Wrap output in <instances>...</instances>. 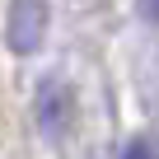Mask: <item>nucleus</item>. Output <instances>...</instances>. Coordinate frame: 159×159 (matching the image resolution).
<instances>
[{
	"mask_svg": "<svg viewBox=\"0 0 159 159\" xmlns=\"http://www.w3.org/2000/svg\"><path fill=\"white\" fill-rule=\"evenodd\" d=\"M122 159H154V150H150V145H145V140H131V145H126V154H122Z\"/></svg>",
	"mask_w": 159,
	"mask_h": 159,
	"instance_id": "20e7f679",
	"label": "nucleus"
},
{
	"mask_svg": "<svg viewBox=\"0 0 159 159\" xmlns=\"http://www.w3.org/2000/svg\"><path fill=\"white\" fill-rule=\"evenodd\" d=\"M136 10H140L145 24H159V0H136Z\"/></svg>",
	"mask_w": 159,
	"mask_h": 159,
	"instance_id": "7ed1b4c3",
	"label": "nucleus"
},
{
	"mask_svg": "<svg viewBox=\"0 0 159 159\" xmlns=\"http://www.w3.org/2000/svg\"><path fill=\"white\" fill-rule=\"evenodd\" d=\"M33 117H38V131L47 140H61L70 131V122H75V89L61 75H42V84L33 94Z\"/></svg>",
	"mask_w": 159,
	"mask_h": 159,
	"instance_id": "f257e3e1",
	"label": "nucleus"
},
{
	"mask_svg": "<svg viewBox=\"0 0 159 159\" xmlns=\"http://www.w3.org/2000/svg\"><path fill=\"white\" fill-rule=\"evenodd\" d=\"M52 24V5L47 0H10V14H5V42L14 56H33L47 38Z\"/></svg>",
	"mask_w": 159,
	"mask_h": 159,
	"instance_id": "f03ea898",
	"label": "nucleus"
}]
</instances>
